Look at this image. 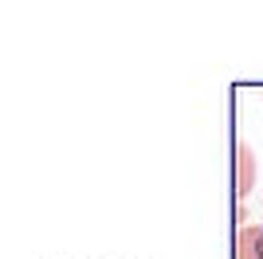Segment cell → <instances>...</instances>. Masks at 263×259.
Here are the masks:
<instances>
[{"label":"cell","instance_id":"7a4b0ae2","mask_svg":"<svg viewBox=\"0 0 263 259\" xmlns=\"http://www.w3.org/2000/svg\"><path fill=\"white\" fill-rule=\"evenodd\" d=\"M236 259H263V224H243L236 232Z\"/></svg>","mask_w":263,"mask_h":259},{"label":"cell","instance_id":"6da1fadb","mask_svg":"<svg viewBox=\"0 0 263 259\" xmlns=\"http://www.w3.org/2000/svg\"><path fill=\"white\" fill-rule=\"evenodd\" d=\"M255 173H259V161H255V150L252 141H236V196H240V205L252 196L255 189Z\"/></svg>","mask_w":263,"mask_h":259}]
</instances>
